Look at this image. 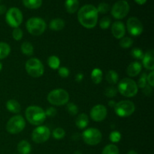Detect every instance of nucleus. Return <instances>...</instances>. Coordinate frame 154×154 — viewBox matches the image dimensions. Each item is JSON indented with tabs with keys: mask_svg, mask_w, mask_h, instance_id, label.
Segmentation results:
<instances>
[{
	"mask_svg": "<svg viewBox=\"0 0 154 154\" xmlns=\"http://www.w3.org/2000/svg\"><path fill=\"white\" fill-rule=\"evenodd\" d=\"M99 17V13L93 5H85L78 13V19L80 23L87 29H93L96 26Z\"/></svg>",
	"mask_w": 154,
	"mask_h": 154,
	"instance_id": "nucleus-1",
	"label": "nucleus"
},
{
	"mask_svg": "<svg viewBox=\"0 0 154 154\" xmlns=\"http://www.w3.org/2000/svg\"><path fill=\"white\" fill-rule=\"evenodd\" d=\"M25 115L29 123L34 126H40L46 119L45 111H44L41 107L36 105L29 106L26 109Z\"/></svg>",
	"mask_w": 154,
	"mask_h": 154,
	"instance_id": "nucleus-2",
	"label": "nucleus"
},
{
	"mask_svg": "<svg viewBox=\"0 0 154 154\" xmlns=\"http://www.w3.org/2000/svg\"><path fill=\"white\" fill-rule=\"evenodd\" d=\"M119 93L125 97H134L138 91L136 82L131 78H123L119 82L117 87Z\"/></svg>",
	"mask_w": 154,
	"mask_h": 154,
	"instance_id": "nucleus-3",
	"label": "nucleus"
},
{
	"mask_svg": "<svg viewBox=\"0 0 154 154\" xmlns=\"http://www.w3.org/2000/svg\"><path fill=\"white\" fill-rule=\"evenodd\" d=\"M69 94L64 89L58 88L50 92L48 95V101L56 106L64 105L69 102Z\"/></svg>",
	"mask_w": 154,
	"mask_h": 154,
	"instance_id": "nucleus-4",
	"label": "nucleus"
},
{
	"mask_svg": "<svg viewBox=\"0 0 154 154\" xmlns=\"http://www.w3.org/2000/svg\"><path fill=\"white\" fill-rule=\"evenodd\" d=\"M27 31L32 35L38 36L45 32L47 28L45 21L40 17H31L26 23Z\"/></svg>",
	"mask_w": 154,
	"mask_h": 154,
	"instance_id": "nucleus-5",
	"label": "nucleus"
},
{
	"mask_svg": "<svg viewBox=\"0 0 154 154\" xmlns=\"http://www.w3.org/2000/svg\"><path fill=\"white\" fill-rule=\"evenodd\" d=\"M25 69L27 74L32 78H40L44 75L45 67L40 60L38 58H31L26 63Z\"/></svg>",
	"mask_w": 154,
	"mask_h": 154,
	"instance_id": "nucleus-6",
	"label": "nucleus"
},
{
	"mask_svg": "<svg viewBox=\"0 0 154 154\" xmlns=\"http://www.w3.org/2000/svg\"><path fill=\"white\" fill-rule=\"evenodd\" d=\"M26 126V121L20 115H15L9 119L6 124V129L10 134H18L22 132Z\"/></svg>",
	"mask_w": 154,
	"mask_h": 154,
	"instance_id": "nucleus-7",
	"label": "nucleus"
},
{
	"mask_svg": "<svg viewBox=\"0 0 154 154\" xmlns=\"http://www.w3.org/2000/svg\"><path fill=\"white\" fill-rule=\"evenodd\" d=\"M116 114L120 117H126L131 116L135 111V104L129 100H123L116 104L114 107Z\"/></svg>",
	"mask_w": 154,
	"mask_h": 154,
	"instance_id": "nucleus-8",
	"label": "nucleus"
},
{
	"mask_svg": "<svg viewBox=\"0 0 154 154\" xmlns=\"http://www.w3.org/2000/svg\"><path fill=\"white\" fill-rule=\"evenodd\" d=\"M82 138L88 145H97L101 142L102 138V132L96 128H88L82 133Z\"/></svg>",
	"mask_w": 154,
	"mask_h": 154,
	"instance_id": "nucleus-9",
	"label": "nucleus"
},
{
	"mask_svg": "<svg viewBox=\"0 0 154 154\" xmlns=\"http://www.w3.org/2000/svg\"><path fill=\"white\" fill-rule=\"evenodd\" d=\"M6 22L10 26L17 28L23 22V14L17 8H11L6 12Z\"/></svg>",
	"mask_w": 154,
	"mask_h": 154,
	"instance_id": "nucleus-10",
	"label": "nucleus"
},
{
	"mask_svg": "<svg viewBox=\"0 0 154 154\" xmlns=\"http://www.w3.org/2000/svg\"><path fill=\"white\" fill-rule=\"evenodd\" d=\"M129 3L125 0H120L117 2L111 8V14L115 19L121 20L126 17V15L129 14Z\"/></svg>",
	"mask_w": 154,
	"mask_h": 154,
	"instance_id": "nucleus-11",
	"label": "nucleus"
},
{
	"mask_svg": "<svg viewBox=\"0 0 154 154\" xmlns=\"http://www.w3.org/2000/svg\"><path fill=\"white\" fill-rule=\"evenodd\" d=\"M51 136V130L48 126H39L36 127L32 133V139L35 143L42 144L49 139Z\"/></svg>",
	"mask_w": 154,
	"mask_h": 154,
	"instance_id": "nucleus-12",
	"label": "nucleus"
},
{
	"mask_svg": "<svg viewBox=\"0 0 154 154\" xmlns=\"http://www.w3.org/2000/svg\"><path fill=\"white\" fill-rule=\"evenodd\" d=\"M126 29L128 32L132 36H138L142 33L143 25L141 21L135 17L129 18L126 22Z\"/></svg>",
	"mask_w": 154,
	"mask_h": 154,
	"instance_id": "nucleus-13",
	"label": "nucleus"
},
{
	"mask_svg": "<svg viewBox=\"0 0 154 154\" xmlns=\"http://www.w3.org/2000/svg\"><path fill=\"white\" fill-rule=\"evenodd\" d=\"M107 108L103 105H96L90 111V117L95 122L103 121L107 117Z\"/></svg>",
	"mask_w": 154,
	"mask_h": 154,
	"instance_id": "nucleus-14",
	"label": "nucleus"
},
{
	"mask_svg": "<svg viewBox=\"0 0 154 154\" xmlns=\"http://www.w3.org/2000/svg\"><path fill=\"white\" fill-rule=\"evenodd\" d=\"M111 33L117 39H121L126 34V26L121 21H115L111 26Z\"/></svg>",
	"mask_w": 154,
	"mask_h": 154,
	"instance_id": "nucleus-15",
	"label": "nucleus"
},
{
	"mask_svg": "<svg viewBox=\"0 0 154 154\" xmlns=\"http://www.w3.org/2000/svg\"><path fill=\"white\" fill-rule=\"evenodd\" d=\"M154 51L153 50H150L146 54H144V57L142 59L143 66L145 69L148 70L153 71L154 69Z\"/></svg>",
	"mask_w": 154,
	"mask_h": 154,
	"instance_id": "nucleus-16",
	"label": "nucleus"
},
{
	"mask_svg": "<svg viewBox=\"0 0 154 154\" xmlns=\"http://www.w3.org/2000/svg\"><path fill=\"white\" fill-rule=\"evenodd\" d=\"M142 69V66L138 62H132V63L129 65L126 69V73L129 77H136L140 74Z\"/></svg>",
	"mask_w": 154,
	"mask_h": 154,
	"instance_id": "nucleus-17",
	"label": "nucleus"
},
{
	"mask_svg": "<svg viewBox=\"0 0 154 154\" xmlns=\"http://www.w3.org/2000/svg\"><path fill=\"white\" fill-rule=\"evenodd\" d=\"M75 124H76L77 127L80 129H83L87 126L89 124V118L88 116L84 113L80 114L77 117L76 120H75Z\"/></svg>",
	"mask_w": 154,
	"mask_h": 154,
	"instance_id": "nucleus-18",
	"label": "nucleus"
},
{
	"mask_svg": "<svg viewBox=\"0 0 154 154\" xmlns=\"http://www.w3.org/2000/svg\"><path fill=\"white\" fill-rule=\"evenodd\" d=\"M6 108L8 111L13 114H18L21 110L20 105L19 102L15 99H10L6 102Z\"/></svg>",
	"mask_w": 154,
	"mask_h": 154,
	"instance_id": "nucleus-19",
	"label": "nucleus"
},
{
	"mask_svg": "<svg viewBox=\"0 0 154 154\" xmlns=\"http://www.w3.org/2000/svg\"><path fill=\"white\" fill-rule=\"evenodd\" d=\"M32 147L26 140H22L17 144V151L20 154H30Z\"/></svg>",
	"mask_w": 154,
	"mask_h": 154,
	"instance_id": "nucleus-20",
	"label": "nucleus"
},
{
	"mask_svg": "<svg viewBox=\"0 0 154 154\" xmlns=\"http://www.w3.org/2000/svg\"><path fill=\"white\" fill-rule=\"evenodd\" d=\"M79 7V1L78 0H66L65 8L68 13L74 14L78 11Z\"/></svg>",
	"mask_w": 154,
	"mask_h": 154,
	"instance_id": "nucleus-21",
	"label": "nucleus"
},
{
	"mask_svg": "<svg viewBox=\"0 0 154 154\" xmlns=\"http://www.w3.org/2000/svg\"><path fill=\"white\" fill-rule=\"evenodd\" d=\"M49 26L53 31H60L65 27V21L60 18H56L50 22Z\"/></svg>",
	"mask_w": 154,
	"mask_h": 154,
	"instance_id": "nucleus-22",
	"label": "nucleus"
},
{
	"mask_svg": "<svg viewBox=\"0 0 154 154\" xmlns=\"http://www.w3.org/2000/svg\"><path fill=\"white\" fill-rule=\"evenodd\" d=\"M103 78V73L102 71L99 68L93 69L91 72V79L93 82L96 84H99Z\"/></svg>",
	"mask_w": 154,
	"mask_h": 154,
	"instance_id": "nucleus-23",
	"label": "nucleus"
},
{
	"mask_svg": "<svg viewBox=\"0 0 154 154\" xmlns=\"http://www.w3.org/2000/svg\"><path fill=\"white\" fill-rule=\"evenodd\" d=\"M105 79L108 81V84H111V85H114V84H117V82H118L119 75L116 71L109 70L107 72Z\"/></svg>",
	"mask_w": 154,
	"mask_h": 154,
	"instance_id": "nucleus-24",
	"label": "nucleus"
},
{
	"mask_svg": "<svg viewBox=\"0 0 154 154\" xmlns=\"http://www.w3.org/2000/svg\"><path fill=\"white\" fill-rule=\"evenodd\" d=\"M24 6L29 9H37L42 5V0H23Z\"/></svg>",
	"mask_w": 154,
	"mask_h": 154,
	"instance_id": "nucleus-25",
	"label": "nucleus"
},
{
	"mask_svg": "<svg viewBox=\"0 0 154 154\" xmlns=\"http://www.w3.org/2000/svg\"><path fill=\"white\" fill-rule=\"evenodd\" d=\"M11 53V47L5 42H0V60L6 58Z\"/></svg>",
	"mask_w": 154,
	"mask_h": 154,
	"instance_id": "nucleus-26",
	"label": "nucleus"
},
{
	"mask_svg": "<svg viewBox=\"0 0 154 154\" xmlns=\"http://www.w3.org/2000/svg\"><path fill=\"white\" fill-rule=\"evenodd\" d=\"M21 51L24 55L32 56L34 52V48L30 42H24L21 45Z\"/></svg>",
	"mask_w": 154,
	"mask_h": 154,
	"instance_id": "nucleus-27",
	"label": "nucleus"
},
{
	"mask_svg": "<svg viewBox=\"0 0 154 154\" xmlns=\"http://www.w3.org/2000/svg\"><path fill=\"white\" fill-rule=\"evenodd\" d=\"M48 65L51 69L56 70L58 69L60 66V60L58 57L57 56H51L48 59Z\"/></svg>",
	"mask_w": 154,
	"mask_h": 154,
	"instance_id": "nucleus-28",
	"label": "nucleus"
},
{
	"mask_svg": "<svg viewBox=\"0 0 154 154\" xmlns=\"http://www.w3.org/2000/svg\"><path fill=\"white\" fill-rule=\"evenodd\" d=\"M102 154H120L119 148L115 144H108L102 150Z\"/></svg>",
	"mask_w": 154,
	"mask_h": 154,
	"instance_id": "nucleus-29",
	"label": "nucleus"
},
{
	"mask_svg": "<svg viewBox=\"0 0 154 154\" xmlns=\"http://www.w3.org/2000/svg\"><path fill=\"white\" fill-rule=\"evenodd\" d=\"M132 45H133V40L130 37H123L120 41V46L124 49L131 48Z\"/></svg>",
	"mask_w": 154,
	"mask_h": 154,
	"instance_id": "nucleus-30",
	"label": "nucleus"
},
{
	"mask_svg": "<svg viewBox=\"0 0 154 154\" xmlns=\"http://www.w3.org/2000/svg\"><path fill=\"white\" fill-rule=\"evenodd\" d=\"M53 137L57 140L63 139L66 136V132L63 128H56L52 132Z\"/></svg>",
	"mask_w": 154,
	"mask_h": 154,
	"instance_id": "nucleus-31",
	"label": "nucleus"
},
{
	"mask_svg": "<svg viewBox=\"0 0 154 154\" xmlns=\"http://www.w3.org/2000/svg\"><path fill=\"white\" fill-rule=\"evenodd\" d=\"M111 18L109 17H104L102 19L100 20V22H99V26L102 29H107L109 28V26H111Z\"/></svg>",
	"mask_w": 154,
	"mask_h": 154,
	"instance_id": "nucleus-32",
	"label": "nucleus"
},
{
	"mask_svg": "<svg viewBox=\"0 0 154 154\" xmlns=\"http://www.w3.org/2000/svg\"><path fill=\"white\" fill-rule=\"evenodd\" d=\"M144 52L141 49L138 48H135L132 50L131 51V55L133 58L136 59V60H142L144 57Z\"/></svg>",
	"mask_w": 154,
	"mask_h": 154,
	"instance_id": "nucleus-33",
	"label": "nucleus"
},
{
	"mask_svg": "<svg viewBox=\"0 0 154 154\" xmlns=\"http://www.w3.org/2000/svg\"><path fill=\"white\" fill-rule=\"evenodd\" d=\"M68 113L70 115L75 116L78 114V108L75 104L70 102V103H67V107H66Z\"/></svg>",
	"mask_w": 154,
	"mask_h": 154,
	"instance_id": "nucleus-34",
	"label": "nucleus"
},
{
	"mask_svg": "<svg viewBox=\"0 0 154 154\" xmlns=\"http://www.w3.org/2000/svg\"><path fill=\"white\" fill-rule=\"evenodd\" d=\"M122 135L118 131H113L110 133L109 139L112 143H117L121 140Z\"/></svg>",
	"mask_w": 154,
	"mask_h": 154,
	"instance_id": "nucleus-35",
	"label": "nucleus"
},
{
	"mask_svg": "<svg viewBox=\"0 0 154 154\" xmlns=\"http://www.w3.org/2000/svg\"><path fill=\"white\" fill-rule=\"evenodd\" d=\"M98 11V13L100 14H106L110 10V5L106 2H102L98 5L96 8Z\"/></svg>",
	"mask_w": 154,
	"mask_h": 154,
	"instance_id": "nucleus-36",
	"label": "nucleus"
},
{
	"mask_svg": "<svg viewBox=\"0 0 154 154\" xmlns=\"http://www.w3.org/2000/svg\"><path fill=\"white\" fill-rule=\"evenodd\" d=\"M23 31L21 29H20L19 27L17 28H14L13 30V32H12V36H13V38L15 41H20L23 38Z\"/></svg>",
	"mask_w": 154,
	"mask_h": 154,
	"instance_id": "nucleus-37",
	"label": "nucleus"
},
{
	"mask_svg": "<svg viewBox=\"0 0 154 154\" xmlns=\"http://www.w3.org/2000/svg\"><path fill=\"white\" fill-rule=\"evenodd\" d=\"M117 93V90L114 87H108L105 89V95L108 98H113L116 96Z\"/></svg>",
	"mask_w": 154,
	"mask_h": 154,
	"instance_id": "nucleus-38",
	"label": "nucleus"
},
{
	"mask_svg": "<svg viewBox=\"0 0 154 154\" xmlns=\"http://www.w3.org/2000/svg\"><path fill=\"white\" fill-rule=\"evenodd\" d=\"M147 75L146 74V72H143L142 75H141L140 78L138 79V84H137V86L139 88L143 89L146 85H147Z\"/></svg>",
	"mask_w": 154,
	"mask_h": 154,
	"instance_id": "nucleus-39",
	"label": "nucleus"
},
{
	"mask_svg": "<svg viewBox=\"0 0 154 154\" xmlns=\"http://www.w3.org/2000/svg\"><path fill=\"white\" fill-rule=\"evenodd\" d=\"M58 73L61 78H66L69 77L70 72H69V69L66 67H60L58 69Z\"/></svg>",
	"mask_w": 154,
	"mask_h": 154,
	"instance_id": "nucleus-40",
	"label": "nucleus"
},
{
	"mask_svg": "<svg viewBox=\"0 0 154 154\" xmlns=\"http://www.w3.org/2000/svg\"><path fill=\"white\" fill-rule=\"evenodd\" d=\"M57 109L54 107H49L48 108H47V110L45 111V114H46V117H55L57 115Z\"/></svg>",
	"mask_w": 154,
	"mask_h": 154,
	"instance_id": "nucleus-41",
	"label": "nucleus"
},
{
	"mask_svg": "<svg viewBox=\"0 0 154 154\" xmlns=\"http://www.w3.org/2000/svg\"><path fill=\"white\" fill-rule=\"evenodd\" d=\"M147 82H148V85L151 87H154V72L151 71L147 76Z\"/></svg>",
	"mask_w": 154,
	"mask_h": 154,
	"instance_id": "nucleus-42",
	"label": "nucleus"
},
{
	"mask_svg": "<svg viewBox=\"0 0 154 154\" xmlns=\"http://www.w3.org/2000/svg\"><path fill=\"white\" fill-rule=\"evenodd\" d=\"M142 90H143V92H144V93L146 95V96H150L152 92H153V88H152L150 86H149L148 84H147V85H146Z\"/></svg>",
	"mask_w": 154,
	"mask_h": 154,
	"instance_id": "nucleus-43",
	"label": "nucleus"
},
{
	"mask_svg": "<svg viewBox=\"0 0 154 154\" xmlns=\"http://www.w3.org/2000/svg\"><path fill=\"white\" fill-rule=\"evenodd\" d=\"M83 79H84V75L82 73H78L75 76V81L77 82H81L83 81Z\"/></svg>",
	"mask_w": 154,
	"mask_h": 154,
	"instance_id": "nucleus-44",
	"label": "nucleus"
},
{
	"mask_svg": "<svg viewBox=\"0 0 154 154\" xmlns=\"http://www.w3.org/2000/svg\"><path fill=\"white\" fill-rule=\"evenodd\" d=\"M6 12H7V8H6V6L3 5H0V15L6 13Z\"/></svg>",
	"mask_w": 154,
	"mask_h": 154,
	"instance_id": "nucleus-45",
	"label": "nucleus"
},
{
	"mask_svg": "<svg viewBox=\"0 0 154 154\" xmlns=\"http://www.w3.org/2000/svg\"><path fill=\"white\" fill-rule=\"evenodd\" d=\"M116 102H115V101L114 100H111V101H109V102H108V105H109L110 107H111V108H114V107H115V105H116Z\"/></svg>",
	"mask_w": 154,
	"mask_h": 154,
	"instance_id": "nucleus-46",
	"label": "nucleus"
},
{
	"mask_svg": "<svg viewBox=\"0 0 154 154\" xmlns=\"http://www.w3.org/2000/svg\"><path fill=\"white\" fill-rule=\"evenodd\" d=\"M147 0H135V2L138 5H144L147 2Z\"/></svg>",
	"mask_w": 154,
	"mask_h": 154,
	"instance_id": "nucleus-47",
	"label": "nucleus"
},
{
	"mask_svg": "<svg viewBox=\"0 0 154 154\" xmlns=\"http://www.w3.org/2000/svg\"><path fill=\"white\" fill-rule=\"evenodd\" d=\"M127 154H138V153H137V152L135 151V150H129V151L127 153Z\"/></svg>",
	"mask_w": 154,
	"mask_h": 154,
	"instance_id": "nucleus-48",
	"label": "nucleus"
},
{
	"mask_svg": "<svg viewBox=\"0 0 154 154\" xmlns=\"http://www.w3.org/2000/svg\"><path fill=\"white\" fill-rule=\"evenodd\" d=\"M74 154H83V153H81V151H79V150H77V151H75V153H74Z\"/></svg>",
	"mask_w": 154,
	"mask_h": 154,
	"instance_id": "nucleus-49",
	"label": "nucleus"
},
{
	"mask_svg": "<svg viewBox=\"0 0 154 154\" xmlns=\"http://www.w3.org/2000/svg\"><path fill=\"white\" fill-rule=\"evenodd\" d=\"M2 64L1 63H0V72L2 71Z\"/></svg>",
	"mask_w": 154,
	"mask_h": 154,
	"instance_id": "nucleus-50",
	"label": "nucleus"
},
{
	"mask_svg": "<svg viewBox=\"0 0 154 154\" xmlns=\"http://www.w3.org/2000/svg\"><path fill=\"white\" fill-rule=\"evenodd\" d=\"M2 1V0H0V2H1Z\"/></svg>",
	"mask_w": 154,
	"mask_h": 154,
	"instance_id": "nucleus-51",
	"label": "nucleus"
}]
</instances>
